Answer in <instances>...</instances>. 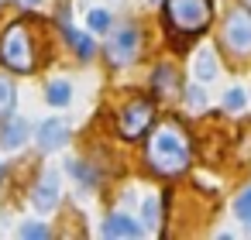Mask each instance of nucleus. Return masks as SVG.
I'll return each instance as SVG.
<instances>
[{
    "instance_id": "1",
    "label": "nucleus",
    "mask_w": 251,
    "mask_h": 240,
    "mask_svg": "<svg viewBox=\"0 0 251 240\" xmlns=\"http://www.w3.org/2000/svg\"><path fill=\"white\" fill-rule=\"evenodd\" d=\"M145 154H148L151 172H158V175H182V172L189 168V158H193L189 137H186L182 127L172 124V120L155 124V131L148 134Z\"/></svg>"
},
{
    "instance_id": "2",
    "label": "nucleus",
    "mask_w": 251,
    "mask_h": 240,
    "mask_svg": "<svg viewBox=\"0 0 251 240\" xmlns=\"http://www.w3.org/2000/svg\"><path fill=\"white\" fill-rule=\"evenodd\" d=\"M210 0H169L165 4V24L172 35H200L210 24Z\"/></svg>"
},
{
    "instance_id": "3",
    "label": "nucleus",
    "mask_w": 251,
    "mask_h": 240,
    "mask_svg": "<svg viewBox=\"0 0 251 240\" xmlns=\"http://www.w3.org/2000/svg\"><path fill=\"white\" fill-rule=\"evenodd\" d=\"M0 59H4L7 69L14 72H31L35 69V45L25 24H11L4 31V42H0Z\"/></svg>"
},
{
    "instance_id": "4",
    "label": "nucleus",
    "mask_w": 251,
    "mask_h": 240,
    "mask_svg": "<svg viewBox=\"0 0 251 240\" xmlns=\"http://www.w3.org/2000/svg\"><path fill=\"white\" fill-rule=\"evenodd\" d=\"M224 45L237 55H251V11L234 7L224 21Z\"/></svg>"
},
{
    "instance_id": "5",
    "label": "nucleus",
    "mask_w": 251,
    "mask_h": 240,
    "mask_svg": "<svg viewBox=\"0 0 251 240\" xmlns=\"http://www.w3.org/2000/svg\"><path fill=\"white\" fill-rule=\"evenodd\" d=\"M138 42H141L138 28H121V31L107 42V59H110L114 65L134 62V59H138Z\"/></svg>"
},
{
    "instance_id": "6",
    "label": "nucleus",
    "mask_w": 251,
    "mask_h": 240,
    "mask_svg": "<svg viewBox=\"0 0 251 240\" xmlns=\"http://www.w3.org/2000/svg\"><path fill=\"white\" fill-rule=\"evenodd\" d=\"M151 127V103L148 100H134L131 107H124L121 113V134L124 137H141Z\"/></svg>"
},
{
    "instance_id": "7",
    "label": "nucleus",
    "mask_w": 251,
    "mask_h": 240,
    "mask_svg": "<svg viewBox=\"0 0 251 240\" xmlns=\"http://www.w3.org/2000/svg\"><path fill=\"white\" fill-rule=\"evenodd\" d=\"M31 202H35L38 213H52V209L59 206V175H55V172L42 175V182H38L35 192H31Z\"/></svg>"
},
{
    "instance_id": "8",
    "label": "nucleus",
    "mask_w": 251,
    "mask_h": 240,
    "mask_svg": "<svg viewBox=\"0 0 251 240\" xmlns=\"http://www.w3.org/2000/svg\"><path fill=\"white\" fill-rule=\"evenodd\" d=\"M38 144H42L45 151H59V148H66V144H69V131H66V124H62V120H45V124L38 127Z\"/></svg>"
},
{
    "instance_id": "9",
    "label": "nucleus",
    "mask_w": 251,
    "mask_h": 240,
    "mask_svg": "<svg viewBox=\"0 0 251 240\" xmlns=\"http://www.w3.org/2000/svg\"><path fill=\"white\" fill-rule=\"evenodd\" d=\"M100 230H103V237H141V233H145V226L134 223L127 213H114V216H107Z\"/></svg>"
},
{
    "instance_id": "10",
    "label": "nucleus",
    "mask_w": 251,
    "mask_h": 240,
    "mask_svg": "<svg viewBox=\"0 0 251 240\" xmlns=\"http://www.w3.org/2000/svg\"><path fill=\"white\" fill-rule=\"evenodd\" d=\"M217 72H220V62H217L213 48H200L193 55V76H196V83H213Z\"/></svg>"
},
{
    "instance_id": "11",
    "label": "nucleus",
    "mask_w": 251,
    "mask_h": 240,
    "mask_svg": "<svg viewBox=\"0 0 251 240\" xmlns=\"http://www.w3.org/2000/svg\"><path fill=\"white\" fill-rule=\"evenodd\" d=\"M28 134H31L28 120H7L4 127H0V148L14 151V148H21V144L28 141Z\"/></svg>"
},
{
    "instance_id": "12",
    "label": "nucleus",
    "mask_w": 251,
    "mask_h": 240,
    "mask_svg": "<svg viewBox=\"0 0 251 240\" xmlns=\"http://www.w3.org/2000/svg\"><path fill=\"white\" fill-rule=\"evenodd\" d=\"M151 86H155V93H158L162 100H172V96H179V83H176V72H172L169 65H158V69H155V76H151Z\"/></svg>"
},
{
    "instance_id": "13",
    "label": "nucleus",
    "mask_w": 251,
    "mask_h": 240,
    "mask_svg": "<svg viewBox=\"0 0 251 240\" xmlns=\"http://www.w3.org/2000/svg\"><path fill=\"white\" fill-rule=\"evenodd\" d=\"M69 100H73V86L66 79H52L49 83V103L52 107H66Z\"/></svg>"
},
{
    "instance_id": "14",
    "label": "nucleus",
    "mask_w": 251,
    "mask_h": 240,
    "mask_svg": "<svg viewBox=\"0 0 251 240\" xmlns=\"http://www.w3.org/2000/svg\"><path fill=\"white\" fill-rule=\"evenodd\" d=\"M14 100H18V89L7 76H0V117H7L14 110Z\"/></svg>"
},
{
    "instance_id": "15",
    "label": "nucleus",
    "mask_w": 251,
    "mask_h": 240,
    "mask_svg": "<svg viewBox=\"0 0 251 240\" xmlns=\"http://www.w3.org/2000/svg\"><path fill=\"white\" fill-rule=\"evenodd\" d=\"M141 226H145L148 233L158 230V199H155V196H148L145 206H141Z\"/></svg>"
},
{
    "instance_id": "16",
    "label": "nucleus",
    "mask_w": 251,
    "mask_h": 240,
    "mask_svg": "<svg viewBox=\"0 0 251 240\" xmlns=\"http://www.w3.org/2000/svg\"><path fill=\"white\" fill-rule=\"evenodd\" d=\"M69 42H73V48H76L79 59H90V55H93V42H90V35H76V31H69Z\"/></svg>"
},
{
    "instance_id": "17",
    "label": "nucleus",
    "mask_w": 251,
    "mask_h": 240,
    "mask_svg": "<svg viewBox=\"0 0 251 240\" xmlns=\"http://www.w3.org/2000/svg\"><path fill=\"white\" fill-rule=\"evenodd\" d=\"M90 31H100V35H103V31H110V14H107V11H100V7H97V11H90Z\"/></svg>"
},
{
    "instance_id": "18",
    "label": "nucleus",
    "mask_w": 251,
    "mask_h": 240,
    "mask_svg": "<svg viewBox=\"0 0 251 240\" xmlns=\"http://www.w3.org/2000/svg\"><path fill=\"white\" fill-rule=\"evenodd\" d=\"M186 103H189L193 110H203V107H206V93H203V86H189V89H186Z\"/></svg>"
},
{
    "instance_id": "19",
    "label": "nucleus",
    "mask_w": 251,
    "mask_h": 240,
    "mask_svg": "<svg viewBox=\"0 0 251 240\" xmlns=\"http://www.w3.org/2000/svg\"><path fill=\"white\" fill-rule=\"evenodd\" d=\"M244 103H248L244 89H227V96H224V107L227 110H244Z\"/></svg>"
},
{
    "instance_id": "20",
    "label": "nucleus",
    "mask_w": 251,
    "mask_h": 240,
    "mask_svg": "<svg viewBox=\"0 0 251 240\" xmlns=\"http://www.w3.org/2000/svg\"><path fill=\"white\" fill-rule=\"evenodd\" d=\"M69 168H73V175H76V178H83V185H86V189H93V185H97V175H93L83 161H73Z\"/></svg>"
},
{
    "instance_id": "21",
    "label": "nucleus",
    "mask_w": 251,
    "mask_h": 240,
    "mask_svg": "<svg viewBox=\"0 0 251 240\" xmlns=\"http://www.w3.org/2000/svg\"><path fill=\"white\" fill-rule=\"evenodd\" d=\"M248 213H251V189H244V192L234 199V216H237V219H244Z\"/></svg>"
},
{
    "instance_id": "22",
    "label": "nucleus",
    "mask_w": 251,
    "mask_h": 240,
    "mask_svg": "<svg viewBox=\"0 0 251 240\" xmlns=\"http://www.w3.org/2000/svg\"><path fill=\"white\" fill-rule=\"evenodd\" d=\"M21 237L42 240V237H49V230H45V223H25V226H21Z\"/></svg>"
},
{
    "instance_id": "23",
    "label": "nucleus",
    "mask_w": 251,
    "mask_h": 240,
    "mask_svg": "<svg viewBox=\"0 0 251 240\" xmlns=\"http://www.w3.org/2000/svg\"><path fill=\"white\" fill-rule=\"evenodd\" d=\"M25 4H31V7H35V4H42V0H25Z\"/></svg>"
},
{
    "instance_id": "24",
    "label": "nucleus",
    "mask_w": 251,
    "mask_h": 240,
    "mask_svg": "<svg viewBox=\"0 0 251 240\" xmlns=\"http://www.w3.org/2000/svg\"><path fill=\"white\" fill-rule=\"evenodd\" d=\"M151 4H158V0H151Z\"/></svg>"
}]
</instances>
